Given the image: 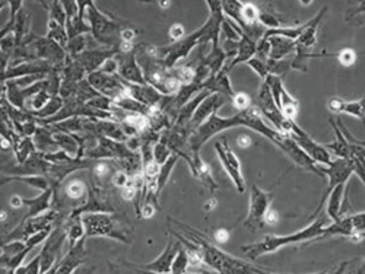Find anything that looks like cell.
Returning <instances> with one entry per match:
<instances>
[{
  "label": "cell",
  "instance_id": "cell-29",
  "mask_svg": "<svg viewBox=\"0 0 365 274\" xmlns=\"http://www.w3.org/2000/svg\"><path fill=\"white\" fill-rule=\"evenodd\" d=\"M87 189V185H85V182L79 178H73V180H69L66 184L63 185V194L66 199L72 200V201H82L85 200V196H87L88 193Z\"/></svg>",
  "mask_w": 365,
  "mask_h": 274
},
{
  "label": "cell",
  "instance_id": "cell-49",
  "mask_svg": "<svg viewBox=\"0 0 365 274\" xmlns=\"http://www.w3.org/2000/svg\"><path fill=\"white\" fill-rule=\"evenodd\" d=\"M139 34V30H136L133 25L128 27L126 30H123L121 32V41H126V43H132L135 39V37Z\"/></svg>",
  "mask_w": 365,
  "mask_h": 274
},
{
  "label": "cell",
  "instance_id": "cell-20",
  "mask_svg": "<svg viewBox=\"0 0 365 274\" xmlns=\"http://www.w3.org/2000/svg\"><path fill=\"white\" fill-rule=\"evenodd\" d=\"M120 50L119 49H109V50H90V51H85L82 54H79L76 58L80 65L83 66L85 72L87 75H91L97 70H100L102 68L104 63L114 57Z\"/></svg>",
  "mask_w": 365,
  "mask_h": 274
},
{
  "label": "cell",
  "instance_id": "cell-47",
  "mask_svg": "<svg viewBox=\"0 0 365 274\" xmlns=\"http://www.w3.org/2000/svg\"><path fill=\"white\" fill-rule=\"evenodd\" d=\"M128 178H131V175H128L127 173H124L123 170H117V171L114 173V175L112 177V182H113L116 187L123 188V187L127 184Z\"/></svg>",
  "mask_w": 365,
  "mask_h": 274
},
{
  "label": "cell",
  "instance_id": "cell-31",
  "mask_svg": "<svg viewBox=\"0 0 365 274\" xmlns=\"http://www.w3.org/2000/svg\"><path fill=\"white\" fill-rule=\"evenodd\" d=\"M11 181H19V182H25L34 188L41 189V192H47L50 188V182L47 178L44 177H38V175H28V177H18V175H5L2 177V184H8Z\"/></svg>",
  "mask_w": 365,
  "mask_h": 274
},
{
  "label": "cell",
  "instance_id": "cell-27",
  "mask_svg": "<svg viewBox=\"0 0 365 274\" xmlns=\"http://www.w3.org/2000/svg\"><path fill=\"white\" fill-rule=\"evenodd\" d=\"M345 185L347 184H339L336 185L332 192L328 194V215L333 222H337L340 219L342 212V200L345 196Z\"/></svg>",
  "mask_w": 365,
  "mask_h": 274
},
{
  "label": "cell",
  "instance_id": "cell-54",
  "mask_svg": "<svg viewBox=\"0 0 365 274\" xmlns=\"http://www.w3.org/2000/svg\"><path fill=\"white\" fill-rule=\"evenodd\" d=\"M237 144L240 146V147H249L250 144H251V139H250V136L249 135H240L239 137H237Z\"/></svg>",
  "mask_w": 365,
  "mask_h": 274
},
{
  "label": "cell",
  "instance_id": "cell-57",
  "mask_svg": "<svg viewBox=\"0 0 365 274\" xmlns=\"http://www.w3.org/2000/svg\"><path fill=\"white\" fill-rule=\"evenodd\" d=\"M95 271V267H87V266H80L78 270H75L72 274H92Z\"/></svg>",
  "mask_w": 365,
  "mask_h": 274
},
{
  "label": "cell",
  "instance_id": "cell-41",
  "mask_svg": "<svg viewBox=\"0 0 365 274\" xmlns=\"http://www.w3.org/2000/svg\"><path fill=\"white\" fill-rule=\"evenodd\" d=\"M152 154H154L155 162L161 166V165H164V163L169 159L171 155H173V151H171L169 147L165 146L162 142H158V143L154 146Z\"/></svg>",
  "mask_w": 365,
  "mask_h": 274
},
{
  "label": "cell",
  "instance_id": "cell-58",
  "mask_svg": "<svg viewBox=\"0 0 365 274\" xmlns=\"http://www.w3.org/2000/svg\"><path fill=\"white\" fill-rule=\"evenodd\" d=\"M347 266H348V263H343L336 271H321V273H313V274H342L343 271H345Z\"/></svg>",
  "mask_w": 365,
  "mask_h": 274
},
{
  "label": "cell",
  "instance_id": "cell-14",
  "mask_svg": "<svg viewBox=\"0 0 365 274\" xmlns=\"http://www.w3.org/2000/svg\"><path fill=\"white\" fill-rule=\"evenodd\" d=\"M321 171L325 173V175L329 177V188H328V193L325 194L323 200H321L317 212H320L321 207H323V204H325V201L328 199V194L332 192V189L336 185L348 182V180L354 174V162H352V159H339V158H335L332 165L329 168H321Z\"/></svg>",
  "mask_w": 365,
  "mask_h": 274
},
{
  "label": "cell",
  "instance_id": "cell-17",
  "mask_svg": "<svg viewBox=\"0 0 365 274\" xmlns=\"http://www.w3.org/2000/svg\"><path fill=\"white\" fill-rule=\"evenodd\" d=\"M114 58L119 63V76L131 83H136V85H146V80L143 76V72L140 69V66L138 65V60L133 53L128 54H123V53H117L114 56Z\"/></svg>",
  "mask_w": 365,
  "mask_h": 274
},
{
  "label": "cell",
  "instance_id": "cell-11",
  "mask_svg": "<svg viewBox=\"0 0 365 274\" xmlns=\"http://www.w3.org/2000/svg\"><path fill=\"white\" fill-rule=\"evenodd\" d=\"M257 108L261 110L262 116H265L272 123L273 129L276 132L285 135V127H287L288 118H285L284 114L279 111V108L276 107L268 79L263 80L259 96H257Z\"/></svg>",
  "mask_w": 365,
  "mask_h": 274
},
{
  "label": "cell",
  "instance_id": "cell-7",
  "mask_svg": "<svg viewBox=\"0 0 365 274\" xmlns=\"http://www.w3.org/2000/svg\"><path fill=\"white\" fill-rule=\"evenodd\" d=\"M273 200V194L263 192L257 185H251L250 193V208L249 215L244 222V228L251 232L259 230L265 226V216L270 208V203Z\"/></svg>",
  "mask_w": 365,
  "mask_h": 274
},
{
  "label": "cell",
  "instance_id": "cell-37",
  "mask_svg": "<svg viewBox=\"0 0 365 274\" xmlns=\"http://www.w3.org/2000/svg\"><path fill=\"white\" fill-rule=\"evenodd\" d=\"M87 46H88V38H87V35H79V37H76V38L69 39V44H68L66 53H68V56H71V57H78L79 54L85 53V49H87Z\"/></svg>",
  "mask_w": 365,
  "mask_h": 274
},
{
  "label": "cell",
  "instance_id": "cell-38",
  "mask_svg": "<svg viewBox=\"0 0 365 274\" xmlns=\"http://www.w3.org/2000/svg\"><path fill=\"white\" fill-rule=\"evenodd\" d=\"M49 5V11H50V19L56 20L57 24H60L61 27H66L68 24V16H66V12H64L63 9V5L61 2H50V4H46Z\"/></svg>",
  "mask_w": 365,
  "mask_h": 274
},
{
  "label": "cell",
  "instance_id": "cell-22",
  "mask_svg": "<svg viewBox=\"0 0 365 274\" xmlns=\"http://www.w3.org/2000/svg\"><path fill=\"white\" fill-rule=\"evenodd\" d=\"M56 194V188L50 187L47 192H42L38 197L34 199H24V206L28 207V213L25 215L24 219H30V218H37L44 215L53 208V203L52 199H54Z\"/></svg>",
  "mask_w": 365,
  "mask_h": 274
},
{
  "label": "cell",
  "instance_id": "cell-13",
  "mask_svg": "<svg viewBox=\"0 0 365 274\" xmlns=\"http://www.w3.org/2000/svg\"><path fill=\"white\" fill-rule=\"evenodd\" d=\"M266 79L269 80L272 96L275 99V104H276V107L279 108V111L284 114L285 118L295 121V117H297V113H298L297 99L292 98L289 95V92L285 89L284 82H282L281 77L269 75Z\"/></svg>",
  "mask_w": 365,
  "mask_h": 274
},
{
  "label": "cell",
  "instance_id": "cell-33",
  "mask_svg": "<svg viewBox=\"0 0 365 274\" xmlns=\"http://www.w3.org/2000/svg\"><path fill=\"white\" fill-rule=\"evenodd\" d=\"M46 37L53 39L54 43H57L61 49H64V50L68 49L69 35H68L66 27H61L60 24H57L56 20H53V19L49 20V34Z\"/></svg>",
  "mask_w": 365,
  "mask_h": 274
},
{
  "label": "cell",
  "instance_id": "cell-4",
  "mask_svg": "<svg viewBox=\"0 0 365 274\" xmlns=\"http://www.w3.org/2000/svg\"><path fill=\"white\" fill-rule=\"evenodd\" d=\"M87 20L91 25V32L94 34L97 43L109 46L110 49H119L121 44L123 30L132 27V24L126 23V20L109 18L95 6L94 2H90V0L87 9Z\"/></svg>",
  "mask_w": 365,
  "mask_h": 274
},
{
  "label": "cell",
  "instance_id": "cell-48",
  "mask_svg": "<svg viewBox=\"0 0 365 274\" xmlns=\"http://www.w3.org/2000/svg\"><path fill=\"white\" fill-rule=\"evenodd\" d=\"M168 34H169V38L173 39L174 43H179V41H181V39H183V37H184V27H183V25H180V24L171 25V28H169Z\"/></svg>",
  "mask_w": 365,
  "mask_h": 274
},
{
  "label": "cell",
  "instance_id": "cell-56",
  "mask_svg": "<svg viewBox=\"0 0 365 274\" xmlns=\"http://www.w3.org/2000/svg\"><path fill=\"white\" fill-rule=\"evenodd\" d=\"M217 204H218V201H217V199H209L205 204H203V210L205 212H212L213 208H217Z\"/></svg>",
  "mask_w": 365,
  "mask_h": 274
},
{
  "label": "cell",
  "instance_id": "cell-6",
  "mask_svg": "<svg viewBox=\"0 0 365 274\" xmlns=\"http://www.w3.org/2000/svg\"><path fill=\"white\" fill-rule=\"evenodd\" d=\"M285 135H288L299 147H301V149L310 156L311 161L325 165L326 168H329L332 165L333 158L328 152L326 147L323 144H318L317 142H314L301 127H298L295 121L288 120L287 127H285Z\"/></svg>",
  "mask_w": 365,
  "mask_h": 274
},
{
  "label": "cell",
  "instance_id": "cell-43",
  "mask_svg": "<svg viewBox=\"0 0 365 274\" xmlns=\"http://www.w3.org/2000/svg\"><path fill=\"white\" fill-rule=\"evenodd\" d=\"M249 63V66L259 75L262 79H266L269 76V68H268V61H262L257 57H253Z\"/></svg>",
  "mask_w": 365,
  "mask_h": 274
},
{
  "label": "cell",
  "instance_id": "cell-34",
  "mask_svg": "<svg viewBox=\"0 0 365 274\" xmlns=\"http://www.w3.org/2000/svg\"><path fill=\"white\" fill-rule=\"evenodd\" d=\"M63 105H64V99L61 96H53L44 108L35 111V113H31V114L37 120H49V118L54 117L56 114H59V111L63 108Z\"/></svg>",
  "mask_w": 365,
  "mask_h": 274
},
{
  "label": "cell",
  "instance_id": "cell-3",
  "mask_svg": "<svg viewBox=\"0 0 365 274\" xmlns=\"http://www.w3.org/2000/svg\"><path fill=\"white\" fill-rule=\"evenodd\" d=\"M325 223L326 219L325 218H318L316 219L311 225H309L307 228H304L303 230L297 232V234H291L287 237H265L261 242L256 244H250V245H243L240 249L244 252V256L254 261L262 256L270 254V252H276L279 248L291 245V244H297V242H303V241H309V239H317L323 237L325 232Z\"/></svg>",
  "mask_w": 365,
  "mask_h": 274
},
{
  "label": "cell",
  "instance_id": "cell-9",
  "mask_svg": "<svg viewBox=\"0 0 365 274\" xmlns=\"http://www.w3.org/2000/svg\"><path fill=\"white\" fill-rule=\"evenodd\" d=\"M117 208L112 204L109 193L102 187H98L95 182H91L87 203L72 210L69 218H80L87 213H116Z\"/></svg>",
  "mask_w": 365,
  "mask_h": 274
},
{
  "label": "cell",
  "instance_id": "cell-60",
  "mask_svg": "<svg viewBox=\"0 0 365 274\" xmlns=\"http://www.w3.org/2000/svg\"><path fill=\"white\" fill-rule=\"evenodd\" d=\"M160 5H162L161 8H164V9H165V8H169V5H171V4H169V2H160Z\"/></svg>",
  "mask_w": 365,
  "mask_h": 274
},
{
  "label": "cell",
  "instance_id": "cell-25",
  "mask_svg": "<svg viewBox=\"0 0 365 274\" xmlns=\"http://www.w3.org/2000/svg\"><path fill=\"white\" fill-rule=\"evenodd\" d=\"M32 139L37 151L41 154H54L59 149V146L54 140V132L50 125H38Z\"/></svg>",
  "mask_w": 365,
  "mask_h": 274
},
{
  "label": "cell",
  "instance_id": "cell-50",
  "mask_svg": "<svg viewBox=\"0 0 365 274\" xmlns=\"http://www.w3.org/2000/svg\"><path fill=\"white\" fill-rule=\"evenodd\" d=\"M157 207L154 204H142V210H140V219H151L152 216H155Z\"/></svg>",
  "mask_w": 365,
  "mask_h": 274
},
{
  "label": "cell",
  "instance_id": "cell-15",
  "mask_svg": "<svg viewBox=\"0 0 365 274\" xmlns=\"http://www.w3.org/2000/svg\"><path fill=\"white\" fill-rule=\"evenodd\" d=\"M181 242L174 237L169 234V239L167 242L165 249L162 251V254L148 264H142V266H135L133 267L139 268V270H145V271H152V273H171V268H173V263L179 254V251L181 248Z\"/></svg>",
  "mask_w": 365,
  "mask_h": 274
},
{
  "label": "cell",
  "instance_id": "cell-19",
  "mask_svg": "<svg viewBox=\"0 0 365 274\" xmlns=\"http://www.w3.org/2000/svg\"><path fill=\"white\" fill-rule=\"evenodd\" d=\"M124 82V85L127 87L128 92H131L132 98L136 99L138 102L146 105V107H161V104L165 99V95H162L158 89L152 88L151 85H136V83H131V82Z\"/></svg>",
  "mask_w": 365,
  "mask_h": 274
},
{
  "label": "cell",
  "instance_id": "cell-28",
  "mask_svg": "<svg viewBox=\"0 0 365 274\" xmlns=\"http://www.w3.org/2000/svg\"><path fill=\"white\" fill-rule=\"evenodd\" d=\"M191 174L195 175L202 182V185L209 189L210 193H213L215 189H217L218 185L213 181V177L210 174V168L203 159H201V158L195 159V165H193V168H191Z\"/></svg>",
  "mask_w": 365,
  "mask_h": 274
},
{
  "label": "cell",
  "instance_id": "cell-44",
  "mask_svg": "<svg viewBox=\"0 0 365 274\" xmlns=\"http://www.w3.org/2000/svg\"><path fill=\"white\" fill-rule=\"evenodd\" d=\"M61 5L64 12H66L68 20H72L79 15V2H75V0H63Z\"/></svg>",
  "mask_w": 365,
  "mask_h": 274
},
{
  "label": "cell",
  "instance_id": "cell-51",
  "mask_svg": "<svg viewBox=\"0 0 365 274\" xmlns=\"http://www.w3.org/2000/svg\"><path fill=\"white\" fill-rule=\"evenodd\" d=\"M277 222H279V215H277V212L275 208H269L268 210V213H266V216H265V225H269V226H275V225H277Z\"/></svg>",
  "mask_w": 365,
  "mask_h": 274
},
{
  "label": "cell",
  "instance_id": "cell-40",
  "mask_svg": "<svg viewBox=\"0 0 365 274\" xmlns=\"http://www.w3.org/2000/svg\"><path fill=\"white\" fill-rule=\"evenodd\" d=\"M53 96L50 95V92L47 89L38 92L35 96H32L31 99V110L30 113H35V111H40L46 107V105L50 102Z\"/></svg>",
  "mask_w": 365,
  "mask_h": 274
},
{
  "label": "cell",
  "instance_id": "cell-8",
  "mask_svg": "<svg viewBox=\"0 0 365 274\" xmlns=\"http://www.w3.org/2000/svg\"><path fill=\"white\" fill-rule=\"evenodd\" d=\"M87 80L91 83V87L102 96H107L113 99L114 102L126 98L131 95V92H128L127 87L124 85L123 79L116 75V76H112V75H107L101 70H97L91 75L87 76Z\"/></svg>",
  "mask_w": 365,
  "mask_h": 274
},
{
  "label": "cell",
  "instance_id": "cell-52",
  "mask_svg": "<svg viewBox=\"0 0 365 274\" xmlns=\"http://www.w3.org/2000/svg\"><path fill=\"white\" fill-rule=\"evenodd\" d=\"M213 238H215V241L220 242V244H225L229 239V232L227 229H224V228L217 229V230H215V234H213Z\"/></svg>",
  "mask_w": 365,
  "mask_h": 274
},
{
  "label": "cell",
  "instance_id": "cell-30",
  "mask_svg": "<svg viewBox=\"0 0 365 274\" xmlns=\"http://www.w3.org/2000/svg\"><path fill=\"white\" fill-rule=\"evenodd\" d=\"M54 132V140L59 146V149L66 152L68 155H71L72 158H78V154H79V144L76 142V139L69 135V133H63V132Z\"/></svg>",
  "mask_w": 365,
  "mask_h": 274
},
{
  "label": "cell",
  "instance_id": "cell-53",
  "mask_svg": "<svg viewBox=\"0 0 365 274\" xmlns=\"http://www.w3.org/2000/svg\"><path fill=\"white\" fill-rule=\"evenodd\" d=\"M27 274H41L40 256L34 257V260L30 264H27Z\"/></svg>",
  "mask_w": 365,
  "mask_h": 274
},
{
  "label": "cell",
  "instance_id": "cell-59",
  "mask_svg": "<svg viewBox=\"0 0 365 274\" xmlns=\"http://www.w3.org/2000/svg\"><path fill=\"white\" fill-rule=\"evenodd\" d=\"M365 237V235H364ZM357 274H365V261L362 263V266L359 267V270H358V273Z\"/></svg>",
  "mask_w": 365,
  "mask_h": 274
},
{
  "label": "cell",
  "instance_id": "cell-32",
  "mask_svg": "<svg viewBox=\"0 0 365 274\" xmlns=\"http://www.w3.org/2000/svg\"><path fill=\"white\" fill-rule=\"evenodd\" d=\"M35 149H37V147H35V143H34V139H32V137H24V139H20V142L15 146V149H13L18 163H19V165L25 163V162L30 159V156H31L34 152H37Z\"/></svg>",
  "mask_w": 365,
  "mask_h": 274
},
{
  "label": "cell",
  "instance_id": "cell-36",
  "mask_svg": "<svg viewBox=\"0 0 365 274\" xmlns=\"http://www.w3.org/2000/svg\"><path fill=\"white\" fill-rule=\"evenodd\" d=\"M190 267V254H189V249L181 245L179 254L173 263V268H171V273L173 274H186L187 270Z\"/></svg>",
  "mask_w": 365,
  "mask_h": 274
},
{
  "label": "cell",
  "instance_id": "cell-24",
  "mask_svg": "<svg viewBox=\"0 0 365 274\" xmlns=\"http://www.w3.org/2000/svg\"><path fill=\"white\" fill-rule=\"evenodd\" d=\"M329 108L336 113H345L359 120H365V96L357 101H343L333 98L329 101Z\"/></svg>",
  "mask_w": 365,
  "mask_h": 274
},
{
  "label": "cell",
  "instance_id": "cell-2",
  "mask_svg": "<svg viewBox=\"0 0 365 274\" xmlns=\"http://www.w3.org/2000/svg\"><path fill=\"white\" fill-rule=\"evenodd\" d=\"M85 238H112L123 244H132L133 226L119 213H87L82 216Z\"/></svg>",
  "mask_w": 365,
  "mask_h": 274
},
{
  "label": "cell",
  "instance_id": "cell-45",
  "mask_svg": "<svg viewBox=\"0 0 365 274\" xmlns=\"http://www.w3.org/2000/svg\"><path fill=\"white\" fill-rule=\"evenodd\" d=\"M336 57L339 58L340 65H343V66H352L355 63V58H357L355 51L351 50V49H345V50L336 53Z\"/></svg>",
  "mask_w": 365,
  "mask_h": 274
},
{
  "label": "cell",
  "instance_id": "cell-42",
  "mask_svg": "<svg viewBox=\"0 0 365 274\" xmlns=\"http://www.w3.org/2000/svg\"><path fill=\"white\" fill-rule=\"evenodd\" d=\"M231 102L234 105V108L239 110V113L244 111V110H249L251 107L250 96L246 92H235L234 96L231 98Z\"/></svg>",
  "mask_w": 365,
  "mask_h": 274
},
{
  "label": "cell",
  "instance_id": "cell-26",
  "mask_svg": "<svg viewBox=\"0 0 365 274\" xmlns=\"http://www.w3.org/2000/svg\"><path fill=\"white\" fill-rule=\"evenodd\" d=\"M257 53V43L254 39H251L249 35H246L244 32L241 34V39L239 43V53H237V57H234L229 63L228 66L224 68V73L229 72L232 68H235L237 65H240V63L243 61H250L254 54Z\"/></svg>",
  "mask_w": 365,
  "mask_h": 274
},
{
  "label": "cell",
  "instance_id": "cell-55",
  "mask_svg": "<svg viewBox=\"0 0 365 274\" xmlns=\"http://www.w3.org/2000/svg\"><path fill=\"white\" fill-rule=\"evenodd\" d=\"M9 203H11L12 208H20V207L24 206V199L20 197V196H13Z\"/></svg>",
  "mask_w": 365,
  "mask_h": 274
},
{
  "label": "cell",
  "instance_id": "cell-23",
  "mask_svg": "<svg viewBox=\"0 0 365 274\" xmlns=\"http://www.w3.org/2000/svg\"><path fill=\"white\" fill-rule=\"evenodd\" d=\"M262 38L269 39L270 43V54H269V60H284L288 58L289 56L295 54V49L297 44L295 41L282 37V35H263Z\"/></svg>",
  "mask_w": 365,
  "mask_h": 274
},
{
  "label": "cell",
  "instance_id": "cell-39",
  "mask_svg": "<svg viewBox=\"0 0 365 274\" xmlns=\"http://www.w3.org/2000/svg\"><path fill=\"white\" fill-rule=\"evenodd\" d=\"M342 130V129H340ZM345 135V133H343ZM349 139V137H348ZM351 140V139H349ZM352 142V140H351ZM352 144H354V155H352V162H354V173L362 180V182H364V185H365V158L358 152V149H357V146H355V143L352 142Z\"/></svg>",
  "mask_w": 365,
  "mask_h": 274
},
{
  "label": "cell",
  "instance_id": "cell-35",
  "mask_svg": "<svg viewBox=\"0 0 365 274\" xmlns=\"http://www.w3.org/2000/svg\"><path fill=\"white\" fill-rule=\"evenodd\" d=\"M179 159H180V156H179L177 154H173L164 165H161L160 177H158V192H160V194H161V192L164 189V187H165V184H167V181H168L171 173H173V168L176 166V163L179 162Z\"/></svg>",
  "mask_w": 365,
  "mask_h": 274
},
{
  "label": "cell",
  "instance_id": "cell-16",
  "mask_svg": "<svg viewBox=\"0 0 365 274\" xmlns=\"http://www.w3.org/2000/svg\"><path fill=\"white\" fill-rule=\"evenodd\" d=\"M227 96L220 94V92H212L201 105L198 107L195 116H193L190 125H189V130L193 135L195 133L201 125H203L213 114H217V111L222 107L225 104Z\"/></svg>",
  "mask_w": 365,
  "mask_h": 274
},
{
  "label": "cell",
  "instance_id": "cell-1",
  "mask_svg": "<svg viewBox=\"0 0 365 274\" xmlns=\"http://www.w3.org/2000/svg\"><path fill=\"white\" fill-rule=\"evenodd\" d=\"M168 223L176 225L181 234H184V237L190 242H193L198 247L202 261L208 267H210L213 271H217L218 274H273V273H268L262 268H257L244 260H240L237 257H232V256L227 254L225 251L210 244L209 239L205 235L199 234L198 230H195L193 228H190L173 218H168Z\"/></svg>",
  "mask_w": 365,
  "mask_h": 274
},
{
  "label": "cell",
  "instance_id": "cell-21",
  "mask_svg": "<svg viewBox=\"0 0 365 274\" xmlns=\"http://www.w3.org/2000/svg\"><path fill=\"white\" fill-rule=\"evenodd\" d=\"M330 124H332V127L335 130L336 140L333 143H328V144H323V146L326 147L330 155H335L339 159H351L352 155H354L352 142L345 135H343V132L340 130V127L335 123L333 118H330Z\"/></svg>",
  "mask_w": 365,
  "mask_h": 274
},
{
  "label": "cell",
  "instance_id": "cell-12",
  "mask_svg": "<svg viewBox=\"0 0 365 274\" xmlns=\"http://www.w3.org/2000/svg\"><path fill=\"white\" fill-rule=\"evenodd\" d=\"M215 151L218 154V158L224 166V170L227 171V174L229 175V178L232 180L235 188H237L239 193H244L246 189V184H244V178L241 174V165L240 161L232 152L231 147L228 146V140L222 139V142L215 143Z\"/></svg>",
  "mask_w": 365,
  "mask_h": 274
},
{
  "label": "cell",
  "instance_id": "cell-18",
  "mask_svg": "<svg viewBox=\"0 0 365 274\" xmlns=\"http://www.w3.org/2000/svg\"><path fill=\"white\" fill-rule=\"evenodd\" d=\"M85 241L87 238L80 239L73 248H69L68 254L59 261V267L56 274H72L78 270L88 259V252L85 249Z\"/></svg>",
  "mask_w": 365,
  "mask_h": 274
},
{
  "label": "cell",
  "instance_id": "cell-46",
  "mask_svg": "<svg viewBox=\"0 0 365 274\" xmlns=\"http://www.w3.org/2000/svg\"><path fill=\"white\" fill-rule=\"evenodd\" d=\"M100 70L107 73V75L116 76V75H119V63H117V60L114 57H112V58H109V60L104 63L102 68Z\"/></svg>",
  "mask_w": 365,
  "mask_h": 274
},
{
  "label": "cell",
  "instance_id": "cell-10",
  "mask_svg": "<svg viewBox=\"0 0 365 274\" xmlns=\"http://www.w3.org/2000/svg\"><path fill=\"white\" fill-rule=\"evenodd\" d=\"M64 239H68V232L61 223L56 225L52 230L50 237L46 239L44 247L40 252V263H41V274L50 271L57 261H60V249L63 247Z\"/></svg>",
  "mask_w": 365,
  "mask_h": 274
},
{
  "label": "cell",
  "instance_id": "cell-5",
  "mask_svg": "<svg viewBox=\"0 0 365 274\" xmlns=\"http://www.w3.org/2000/svg\"><path fill=\"white\" fill-rule=\"evenodd\" d=\"M57 219H59V213L53 208L50 210V212L41 215V216L30 218V219H23V222H20L12 232H9V234L4 235L2 245L8 244V242H12V241H24V242H27L32 235L38 234V232L52 229L56 225Z\"/></svg>",
  "mask_w": 365,
  "mask_h": 274
}]
</instances>
